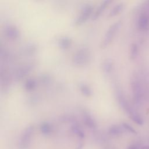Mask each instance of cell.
<instances>
[{
	"label": "cell",
	"instance_id": "cell-1",
	"mask_svg": "<svg viewBox=\"0 0 149 149\" xmlns=\"http://www.w3.org/2000/svg\"><path fill=\"white\" fill-rule=\"evenodd\" d=\"M91 53L90 49L86 47L79 48L72 56L73 63L77 66L81 67L86 65L90 60Z\"/></svg>",
	"mask_w": 149,
	"mask_h": 149
},
{
	"label": "cell",
	"instance_id": "cell-2",
	"mask_svg": "<svg viewBox=\"0 0 149 149\" xmlns=\"http://www.w3.org/2000/svg\"><path fill=\"white\" fill-rule=\"evenodd\" d=\"M121 24L122 21L120 20H119L113 23L108 27L100 44V48L101 49H105L110 45L113 39L114 38L116 34L120 29Z\"/></svg>",
	"mask_w": 149,
	"mask_h": 149
},
{
	"label": "cell",
	"instance_id": "cell-3",
	"mask_svg": "<svg viewBox=\"0 0 149 149\" xmlns=\"http://www.w3.org/2000/svg\"><path fill=\"white\" fill-rule=\"evenodd\" d=\"M35 66L34 62H29L19 65L13 72V77L14 80L18 81L24 79L34 69Z\"/></svg>",
	"mask_w": 149,
	"mask_h": 149
},
{
	"label": "cell",
	"instance_id": "cell-4",
	"mask_svg": "<svg viewBox=\"0 0 149 149\" xmlns=\"http://www.w3.org/2000/svg\"><path fill=\"white\" fill-rule=\"evenodd\" d=\"M0 69V84L1 91L3 93H7L11 86L12 76L6 66L1 65Z\"/></svg>",
	"mask_w": 149,
	"mask_h": 149
},
{
	"label": "cell",
	"instance_id": "cell-5",
	"mask_svg": "<svg viewBox=\"0 0 149 149\" xmlns=\"http://www.w3.org/2000/svg\"><path fill=\"white\" fill-rule=\"evenodd\" d=\"M94 7L91 3L84 4L80 10V13L76 18L74 24L75 26H80L85 23L87 20L93 15Z\"/></svg>",
	"mask_w": 149,
	"mask_h": 149
},
{
	"label": "cell",
	"instance_id": "cell-6",
	"mask_svg": "<svg viewBox=\"0 0 149 149\" xmlns=\"http://www.w3.org/2000/svg\"><path fill=\"white\" fill-rule=\"evenodd\" d=\"M115 95L119 105L129 116V117H131L135 113H136V112L129 104L122 90L119 87H116L115 88Z\"/></svg>",
	"mask_w": 149,
	"mask_h": 149
},
{
	"label": "cell",
	"instance_id": "cell-7",
	"mask_svg": "<svg viewBox=\"0 0 149 149\" xmlns=\"http://www.w3.org/2000/svg\"><path fill=\"white\" fill-rule=\"evenodd\" d=\"M34 130L33 125H29L24 130L19 140V147L20 148L26 149L29 146Z\"/></svg>",
	"mask_w": 149,
	"mask_h": 149
},
{
	"label": "cell",
	"instance_id": "cell-8",
	"mask_svg": "<svg viewBox=\"0 0 149 149\" xmlns=\"http://www.w3.org/2000/svg\"><path fill=\"white\" fill-rule=\"evenodd\" d=\"M3 34L8 40L15 41L17 40L20 36V31L15 25L9 24L5 26Z\"/></svg>",
	"mask_w": 149,
	"mask_h": 149
},
{
	"label": "cell",
	"instance_id": "cell-9",
	"mask_svg": "<svg viewBox=\"0 0 149 149\" xmlns=\"http://www.w3.org/2000/svg\"><path fill=\"white\" fill-rule=\"evenodd\" d=\"M82 120L84 125L89 129L92 130H95L97 128V123L90 112L87 110L83 109L81 112Z\"/></svg>",
	"mask_w": 149,
	"mask_h": 149
},
{
	"label": "cell",
	"instance_id": "cell-10",
	"mask_svg": "<svg viewBox=\"0 0 149 149\" xmlns=\"http://www.w3.org/2000/svg\"><path fill=\"white\" fill-rule=\"evenodd\" d=\"M0 59L1 65L6 66L13 60V55L11 52L7 48L2 45H1L0 48Z\"/></svg>",
	"mask_w": 149,
	"mask_h": 149
},
{
	"label": "cell",
	"instance_id": "cell-11",
	"mask_svg": "<svg viewBox=\"0 0 149 149\" xmlns=\"http://www.w3.org/2000/svg\"><path fill=\"white\" fill-rule=\"evenodd\" d=\"M37 51V47L34 43H28L23 46L20 54L23 56H31L34 55Z\"/></svg>",
	"mask_w": 149,
	"mask_h": 149
},
{
	"label": "cell",
	"instance_id": "cell-12",
	"mask_svg": "<svg viewBox=\"0 0 149 149\" xmlns=\"http://www.w3.org/2000/svg\"><path fill=\"white\" fill-rule=\"evenodd\" d=\"M132 90L134 102L136 104L139 103L141 98V91L139 83L136 80H134L132 83Z\"/></svg>",
	"mask_w": 149,
	"mask_h": 149
},
{
	"label": "cell",
	"instance_id": "cell-13",
	"mask_svg": "<svg viewBox=\"0 0 149 149\" xmlns=\"http://www.w3.org/2000/svg\"><path fill=\"white\" fill-rule=\"evenodd\" d=\"M111 2V1L110 0H105L102 1L99 6L97 7L95 12L93 13V15L92 16V20H95L97 19H98L101 15L102 14V13L104 12L105 9L108 6L109 3Z\"/></svg>",
	"mask_w": 149,
	"mask_h": 149
},
{
	"label": "cell",
	"instance_id": "cell-14",
	"mask_svg": "<svg viewBox=\"0 0 149 149\" xmlns=\"http://www.w3.org/2000/svg\"><path fill=\"white\" fill-rule=\"evenodd\" d=\"M149 25V18L147 15L144 13L140 14L138 18L137 26L141 30H146L148 29Z\"/></svg>",
	"mask_w": 149,
	"mask_h": 149
},
{
	"label": "cell",
	"instance_id": "cell-15",
	"mask_svg": "<svg viewBox=\"0 0 149 149\" xmlns=\"http://www.w3.org/2000/svg\"><path fill=\"white\" fill-rule=\"evenodd\" d=\"M101 68L103 73L107 75H109L113 69V62L110 58L104 59L101 64Z\"/></svg>",
	"mask_w": 149,
	"mask_h": 149
},
{
	"label": "cell",
	"instance_id": "cell-16",
	"mask_svg": "<svg viewBox=\"0 0 149 149\" xmlns=\"http://www.w3.org/2000/svg\"><path fill=\"white\" fill-rule=\"evenodd\" d=\"M58 44L61 49L66 50L71 47L72 44V40L69 37L63 36L59 39Z\"/></svg>",
	"mask_w": 149,
	"mask_h": 149
},
{
	"label": "cell",
	"instance_id": "cell-17",
	"mask_svg": "<svg viewBox=\"0 0 149 149\" xmlns=\"http://www.w3.org/2000/svg\"><path fill=\"white\" fill-rule=\"evenodd\" d=\"M79 90L81 93V94L85 97L90 98L91 97L93 94V90L90 86L86 83H82L79 84Z\"/></svg>",
	"mask_w": 149,
	"mask_h": 149
},
{
	"label": "cell",
	"instance_id": "cell-18",
	"mask_svg": "<svg viewBox=\"0 0 149 149\" xmlns=\"http://www.w3.org/2000/svg\"><path fill=\"white\" fill-rule=\"evenodd\" d=\"M37 85V82L34 78H28L24 83V89L27 92H31L34 91Z\"/></svg>",
	"mask_w": 149,
	"mask_h": 149
},
{
	"label": "cell",
	"instance_id": "cell-19",
	"mask_svg": "<svg viewBox=\"0 0 149 149\" xmlns=\"http://www.w3.org/2000/svg\"><path fill=\"white\" fill-rule=\"evenodd\" d=\"M71 132L76 135L79 138L82 139L85 137V133L81 127L77 123V122L74 123L70 127Z\"/></svg>",
	"mask_w": 149,
	"mask_h": 149
},
{
	"label": "cell",
	"instance_id": "cell-20",
	"mask_svg": "<svg viewBox=\"0 0 149 149\" xmlns=\"http://www.w3.org/2000/svg\"><path fill=\"white\" fill-rule=\"evenodd\" d=\"M124 4L122 2H120L115 5L109 11L108 13V17H113L118 15L123 9Z\"/></svg>",
	"mask_w": 149,
	"mask_h": 149
},
{
	"label": "cell",
	"instance_id": "cell-21",
	"mask_svg": "<svg viewBox=\"0 0 149 149\" xmlns=\"http://www.w3.org/2000/svg\"><path fill=\"white\" fill-rule=\"evenodd\" d=\"M40 130L45 136L49 135L52 131V125L48 122H43L40 125Z\"/></svg>",
	"mask_w": 149,
	"mask_h": 149
},
{
	"label": "cell",
	"instance_id": "cell-22",
	"mask_svg": "<svg viewBox=\"0 0 149 149\" xmlns=\"http://www.w3.org/2000/svg\"><path fill=\"white\" fill-rule=\"evenodd\" d=\"M108 133L110 135L113 136H119L123 133V129L119 125H113L108 129Z\"/></svg>",
	"mask_w": 149,
	"mask_h": 149
},
{
	"label": "cell",
	"instance_id": "cell-23",
	"mask_svg": "<svg viewBox=\"0 0 149 149\" xmlns=\"http://www.w3.org/2000/svg\"><path fill=\"white\" fill-rule=\"evenodd\" d=\"M139 48L138 45L136 43L132 44L130 48V57L131 59H134L138 55Z\"/></svg>",
	"mask_w": 149,
	"mask_h": 149
},
{
	"label": "cell",
	"instance_id": "cell-24",
	"mask_svg": "<svg viewBox=\"0 0 149 149\" xmlns=\"http://www.w3.org/2000/svg\"><path fill=\"white\" fill-rule=\"evenodd\" d=\"M51 77L48 74H42L39 77V81L42 85H47L51 81Z\"/></svg>",
	"mask_w": 149,
	"mask_h": 149
},
{
	"label": "cell",
	"instance_id": "cell-25",
	"mask_svg": "<svg viewBox=\"0 0 149 149\" xmlns=\"http://www.w3.org/2000/svg\"><path fill=\"white\" fill-rule=\"evenodd\" d=\"M61 120L64 122H69V123H76V118L73 116H71L70 115H65L62 116L61 118Z\"/></svg>",
	"mask_w": 149,
	"mask_h": 149
},
{
	"label": "cell",
	"instance_id": "cell-26",
	"mask_svg": "<svg viewBox=\"0 0 149 149\" xmlns=\"http://www.w3.org/2000/svg\"><path fill=\"white\" fill-rule=\"evenodd\" d=\"M130 119L136 124L139 125H142L143 124V120L137 112L130 117Z\"/></svg>",
	"mask_w": 149,
	"mask_h": 149
},
{
	"label": "cell",
	"instance_id": "cell-27",
	"mask_svg": "<svg viewBox=\"0 0 149 149\" xmlns=\"http://www.w3.org/2000/svg\"><path fill=\"white\" fill-rule=\"evenodd\" d=\"M122 127L124 129L126 130L127 131L129 132L130 133H132L133 134H137L136 130L132 126H130L129 124H128L127 123H123Z\"/></svg>",
	"mask_w": 149,
	"mask_h": 149
},
{
	"label": "cell",
	"instance_id": "cell-28",
	"mask_svg": "<svg viewBox=\"0 0 149 149\" xmlns=\"http://www.w3.org/2000/svg\"><path fill=\"white\" fill-rule=\"evenodd\" d=\"M82 147H83V143L81 142H79L76 146V149H81Z\"/></svg>",
	"mask_w": 149,
	"mask_h": 149
},
{
	"label": "cell",
	"instance_id": "cell-29",
	"mask_svg": "<svg viewBox=\"0 0 149 149\" xmlns=\"http://www.w3.org/2000/svg\"><path fill=\"white\" fill-rule=\"evenodd\" d=\"M140 149H149V146H145L142 147Z\"/></svg>",
	"mask_w": 149,
	"mask_h": 149
},
{
	"label": "cell",
	"instance_id": "cell-30",
	"mask_svg": "<svg viewBox=\"0 0 149 149\" xmlns=\"http://www.w3.org/2000/svg\"><path fill=\"white\" fill-rule=\"evenodd\" d=\"M128 149H138V148L134 146H131Z\"/></svg>",
	"mask_w": 149,
	"mask_h": 149
},
{
	"label": "cell",
	"instance_id": "cell-31",
	"mask_svg": "<svg viewBox=\"0 0 149 149\" xmlns=\"http://www.w3.org/2000/svg\"><path fill=\"white\" fill-rule=\"evenodd\" d=\"M105 149H109V148H105Z\"/></svg>",
	"mask_w": 149,
	"mask_h": 149
}]
</instances>
